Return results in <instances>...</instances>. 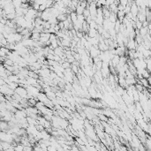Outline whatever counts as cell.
<instances>
[{
	"label": "cell",
	"instance_id": "cell-1",
	"mask_svg": "<svg viewBox=\"0 0 151 151\" xmlns=\"http://www.w3.org/2000/svg\"><path fill=\"white\" fill-rule=\"evenodd\" d=\"M15 93L17 94V95H19L21 98H27L28 99V90H27V88H23V87H18V88H17L16 90H15Z\"/></svg>",
	"mask_w": 151,
	"mask_h": 151
},
{
	"label": "cell",
	"instance_id": "cell-2",
	"mask_svg": "<svg viewBox=\"0 0 151 151\" xmlns=\"http://www.w3.org/2000/svg\"><path fill=\"white\" fill-rule=\"evenodd\" d=\"M100 54H101V51H100V49H99L98 48H96V47L92 46L91 49H89V57L92 58L93 59L96 58H98Z\"/></svg>",
	"mask_w": 151,
	"mask_h": 151
},
{
	"label": "cell",
	"instance_id": "cell-3",
	"mask_svg": "<svg viewBox=\"0 0 151 151\" xmlns=\"http://www.w3.org/2000/svg\"><path fill=\"white\" fill-rule=\"evenodd\" d=\"M52 17V14H51V11H50V9H47L46 11H44L42 14V19L43 21H49V19Z\"/></svg>",
	"mask_w": 151,
	"mask_h": 151
},
{
	"label": "cell",
	"instance_id": "cell-4",
	"mask_svg": "<svg viewBox=\"0 0 151 151\" xmlns=\"http://www.w3.org/2000/svg\"><path fill=\"white\" fill-rule=\"evenodd\" d=\"M50 73H51V71H50L49 69H41V70H39V75H40V77L49 78Z\"/></svg>",
	"mask_w": 151,
	"mask_h": 151
},
{
	"label": "cell",
	"instance_id": "cell-5",
	"mask_svg": "<svg viewBox=\"0 0 151 151\" xmlns=\"http://www.w3.org/2000/svg\"><path fill=\"white\" fill-rule=\"evenodd\" d=\"M37 100H38V102L43 103L44 104H45V103H47L49 101V99L47 97L46 94L43 93V92H41V93L39 94V96H37Z\"/></svg>",
	"mask_w": 151,
	"mask_h": 151
},
{
	"label": "cell",
	"instance_id": "cell-6",
	"mask_svg": "<svg viewBox=\"0 0 151 151\" xmlns=\"http://www.w3.org/2000/svg\"><path fill=\"white\" fill-rule=\"evenodd\" d=\"M137 47H138V44L136 43L135 40H129V42L127 44V49H128V50H136Z\"/></svg>",
	"mask_w": 151,
	"mask_h": 151
},
{
	"label": "cell",
	"instance_id": "cell-7",
	"mask_svg": "<svg viewBox=\"0 0 151 151\" xmlns=\"http://www.w3.org/2000/svg\"><path fill=\"white\" fill-rule=\"evenodd\" d=\"M139 11H140V8L136 6L135 1H133V3L131 6V13L133 15V17H137V15L139 14Z\"/></svg>",
	"mask_w": 151,
	"mask_h": 151
},
{
	"label": "cell",
	"instance_id": "cell-8",
	"mask_svg": "<svg viewBox=\"0 0 151 151\" xmlns=\"http://www.w3.org/2000/svg\"><path fill=\"white\" fill-rule=\"evenodd\" d=\"M88 36H89L90 38H95V37H96V36H97V35H98V32H97V30H96V29L90 28V29H89V31H88Z\"/></svg>",
	"mask_w": 151,
	"mask_h": 151
},
{
	"label": "cell",
	"instance_id": "cell-9",
	"mask_svg": "<svg viewBox=\"0 0 151 151\" xmlns=\"http://www.w3.org/2000/svg\"><path fill=\"white\" fill-rule=\"evenodd\" d=\"M148 33H149V30H148V28H142L140 30V35L142 38H145L146 36L148 35Z\"/></svg>",
	"mask_w": 151,
	"mask_h": 151
},
{
	"label": "cell",
	"instance_id": "cell-10",
	"mask_svg": "<svg viewBox=\"0 0 151 151\" xmlns=\"http://www.w3.org/2000/svg\"><path fill=\"white\" fill-rule=\"evenodd\" d=\"M8 79L11 82H15V83H18V84H19V78L18 77V75H15V74H12L11 76L8 77Z\"/></svg>",
	"mask_w": 151,
	"mask_h": 151
},
{
	"label": "cell",
	"instance_id": "cell-11",
	"mask_svg": "<svg viewBox=\"0 0 151 151\" xmlns=\"http://www.w3.org/2000/svg\"><path fill=\"white\" fill-rule=\"evenodd\" d=\"M27 120H28V123L29 126H34V127H36L38 125V122L36 119H34V118H30V117H28L27 118Z\"/></svg>",
	"mask_w": 151,
	"mask_h": 151
},
{
	"label": "cell",
	"instance_id": "cell-12",
	"mask_svg": "<svg viewBox=\"0 0 151 151\" xmlns=\"http://www.w3.org/2000/svg\"><path fill=\"white\" fill-rule=\"evenodd\" d=\"M137 19L139 21L142 22V23L144 21H147V16H146V14L141 13V12H139V14L137 15Z\"/></svg>",
	"mask_w": 151,
	"mask_h": 151
},
{
	"label": "cell",
	"instance_id": "cell-13",
	"mask_svg": "<svg viewBox=\"0 0 151 151\" xmlns=\"http://www.w3.org/2000/svg\"><path fill=\"white\" fill-rule=\"evenodd\" d=\"M141 75H142V78H144V79H148L151 76V73L147 69H143V70H141Z\"/></svg>",
	"mask_w": 151,
	"mask_h": 151
},
{
	"label": "cell",
	"instance_id": "cell-14",
	"mask_svg": "<svg viewBox=\"0 0 151 151\" xmlns=\"http://www.w3.org/2000/svg\"><path fill=\"white\" fill-rule=\"evenodd\" d=\"M109 20H110L111 23H114V24H115L116 22H117V20H118V16H117V14L111 12L110 18H109Z\"/></svg>",
	"mask_w": 151,
	"mask_h": 151
},
{
	"label": "cell",
	"instance_id": "cell-15",
	"mask_svg": "<svg viewBox=\"0 0 151 151\" xmlns=\"http://www.w3.org/2000/svg\"><path fill=\"white\" fill-rule=\"evenodd\" d=\"M133 66H134V67L137 70H139V69H141V66H140V59H134V60H133ZM143 70V69H142Z\"/></svg>",
	"mask_w": 151,
	"mask_h": 151
},
{
	"label": "cell",
	"instance_id": "cell-16",
	"mask_svg": "<svg viewBox=\"0 0 151 151\" xmlns=\"http://www.w3.org/2000/svg\"><path fill=\"white\" fill-rule=\"evenodd\" d=\"M70 18H71V20L72 23H75V22H77L78 20V15L76 12H72L71 14H70Z\"/></svg>",
	"mask_w": 151,
	"mask_h": 151
},
{
	"label": "cell",
	"instance_id": "cell-17",
	"mask_svg": "<svg viewBox=\"0 0 151 151\" xmlns=\"http://www.w3.org/2000/svg\"><path fill=\"white\" fill-rule=\"evenodd\" d=\"M98 118L100 119L101 122H106V123H108V121H109V118H108L107 116H105L104 114H100V115H98Z\"/></svg>",
	"mask_w": 151,
	"mask_h": 151
},
{
	"label": "cell",
	"instance_id": "cell-18",
	"mask_svg": "<svg viewBox=\"0 0 151 151\" xmlns=\"http://www.w3.org/2000/svg\"><path fill=\"white\" fill-rule=\"evenodd\" d=\"M135 88H136V90H137L139 93H143L144 90L146 89L142 85H140V84H137V83L135 84Z\"/></svg>",
	"mask_w": 151,
	"mask_h": 151
},
{
	"label": "cell",
	"instance_id": "cell-19",
	"mask_svg": "<svg viewBox=\"0 0 151 151\" xmlns=\"http://www.w3.org/2000/svg\"><path fill=\"white\" fill-rule=\"evenodd\" d=\"M84 10H85V9L83 8L80 5H79V6H77V8H76V12H75L77 13V15H82L83 12H84Z\"/></svg>",
	"mask_w": 151,
	"mask_h": 151
},
{
	"label": "cell",
	"instance_id": "cell-20",
	"mask_svg": "<svg viewBox=\"0 0 151 151\" xmlns=\"http://www.w3.org/2000/svg\"><path fill=\"white\" fill-rule=\"evenodd\" d=\"M72 72H73L75 75H77V74H79V71H80V67L78 66H75V65H72Z\"/></svg>",
	"mask_w": 151,
	"mask_h": 151
},
{
	"label": "cell",
	"instance_id": "cell-21",
	"mask_svg": "<svg viewBox=\"0 0 151 151\" xmlns=\"http://www.w3.org/2000/svg\"><path fill=\"white\" fill-rule=\"evenodd\" d=\"M12 5L14 6L15 9H18V8H19V7H21L22 1H19V0H13V1H12Z\"/></svg>",
	"mask_w": 151,
	"mask_h": 151
},
{
	"label": "cell",
	"instance_id": "cell-22",
	"mask_svg": "<svg viewBox=\"0 0 151 151\" xmlns=\"http://www.w3.org/2000/svg\"><path fill=\"white\" fill-rule=\"evenodd\" d=\"M36 107L37 108V110L41 111V110H43V109H44L45 107H46V106H45V104H44L43 103H42V102H37V103H36Z\"/></svg>",
	"mask_w": 151,
	"mask_h": 151
},
{
	"label": "cell",
	"instance_id": "cell-23",
	"mask_svg": "<svg viewBox=\"0 0 151 151\" xmlns=\"http://www.w3.org/2000/svg\"><path fill=\"white\" fill-rule=\"evenodd\" d=\"M143 54V57H144V58H150L151 57V51L150 49H145L144 51L142 52Z\"/></svg>",
	"mask_w": 151,
	"mask_h": 151
},
{
	"label": "cell",
	"instance_id": "cell-24",
	"mask_svg": "<svg viewBox=\"0 0 151 151\" xmlns=\"http://www.w3.org/2000/svg\"><path fill=\"white\" fill-rule=\"evenodd\" d=\"M121 24H122V23H121V22L119 21L118 19L117 20V22L115 23V28H114V29L116 30V32H117V33H119V31H120V26H121Z\"/></svg>",
	"mask_w": 151,
	"mask_h": 151
},
{
	"label": "cell",
	"instance_id": "cell-25",
	"mask_svg": "<svg viewBox=\"0 0 151 151\" xmlns=\"http://www.w3.org/2000/svg\"><path fill=\"white\" fill-rule=\"evenodd\" d=\"M35 22H36V25H39V26H43L44 22L45 21H43L42 18H36V19H35Z\"/></svg>",
	"mask_w": 151,
	"mask_h": 151
},
{
	"label": "cell",
	"instance_id": "cell-26",
	"mask_svg": "<svg viewBox=\"0 0 151 151\" xmlns=\"http://www.w3.org/2000/svg\"><path fill=\"white\" fill-rule=\"evenodd\" d=\"M142 28V22L139 21V20H137V21L135 22V29H138V30H140Z\"/></svg>",
	"mask_w": 151,
	"mask_h": 151
},
{
	"label": "cell",
	"instance_id": "cell-27",
	"mask_svg": "<svg viewBox=\"0 0 151 151\" xmlns=\"http://www.w3.org/2000/svg\"><path fill=\"white\" fill-rule=\"evenodd\" d=\"M83 15H84V17H85L86 19H87V18H88L89 16H91V15H90V12H89V9H88V8L85 9V10H84V12H83Z\"/></svg>",
	"mask_w": 151,
	"mask_h": 151
},
{
	"label": "cell",
	"instance_id": "cell-28",
	"mask_svg": "<svg viewBox=\"0 0 151 151\" xmlns=\"http://www.w3.org/2000/svg\"><path fill=\"white\" fill-rule=\"evenodd\" d=\"M4 65H6V66H14V62L12 60H11V59H9V58H7L6 60V62L4 63Z\"/></svg>",
	"mask_w": 151,
	"mask_h": 151
},
{
	"label": "cell",
	"instance_id": "cell-29",
	"mask_svg": "<svg viewBox=\"0 0 151 151\" xmlns=\"http://www.w3.org/2000/svg\"><path fill=\"white\" fill-rule=\"evenodd\" d=\"M36 129L38 130V132H43L44 130H45V128H44V127L43 126H42V125H37V126H36Z\"/></svg>",
	"mask_w": 151,
	"mask_h": 151
},
{
	"label": "cell",
	"instance_id": "cell-30",
	"mask_svg": "<svg viewBox=\"0 0 151 151\" xmlns=\"http://www.w3.org/2000/svg\"><path fill=\"white\" fill-rule=\"evenodd\" d=\"M24 151H34V147H30V146H24Z\"/></svg>",
	"mask_w": 151,
	"mask_h": 151
},
{
	"label": "cell",
	"instance_id": "cell-31",
	"mask_svg": "<svg viewBox=\"0 0 151 151\" xmlns=\"http://www.w3.org/2000/svg\"><path fill=\"white\" fill-rule=\"evenodd\" d=\"M120 5L126 7L128 5V0H120Z\"/></svg>",
	"mask_w": 151,
	"mask_h": 151
},
{
	"label": "cell",
	"instance_id": "cell-32",
	"mask_svg": "<svg viewBox=\"0 0 151 151\" xmlns=\"http://www.w3.org/2000/svg\"><path fill=\"white\" fill-rule=\"evenodd\" d=\"M71 151H81V150L80 149V148H79V147H77V146L73 145L72 147Z\"/></svg>",
	"mask_w": 151,
	"mask_h": 151
},
{
	"label": "cell",
	"instance_id": "cell-33",
	"mask_svg": "<svg viewBox=\"0 0 151 151\" xmlns=\"http://www.w3.org/2000/svg\"><path fill=\"white\" fill-rule=\"evenodd\" d=\"M148 24H149V22L144 21L142 23V28H148Z\"/></svg>",
	"mask_w": 151,
	"mask_h": 151
},
{
	"label": "cell",
	"instance_id": "cell-34",
	"mask_svg": "<svg viewBox=\"0 0 151 151\" xmlns=\"http://www.w3.org/2000/svg\"><path fill=\"white\" fill-rule=\"evenodd\" d=\"M148 30H149V31H151V22H149V24H148Z\"/></svg>",
	"mask_w": 151,
	"mask_h": 151
},
{
	"label": "cell",
	"instance_id": "cell-35",
	"mask_svg": "<svg viewBox=\"0 0 151 151\" xmlns=\"http://www.w3.org/2000/svg\"><path fill=\"white\" fill-rule=\"evenodd\" d=\"M148 34H149V36H150V37H151V31H149V33Z\"/></svg>",
	"mask_w": 151,
	"mask_h": 151
},
{
	"label": "cell",
	"instance_id": "cell-36",
	"mask_svg": "<svg viewBox=\"0 0 151 151\" xmlns=\"http://www.w3.org/2000/svg\"><path fill=\"white\" fill-rule=\"evenodd\" d=\"M149 59H150V61H151V57H150V58H149Z\"/></svg>",
	"mask_w": 151,
	"mask_h": 151
},
{
	"label": "cell",
	"instance_id": "cell-37",
	"mask_svg": "<svg viewBox=\"0 0 151 151\" xmlns=\"http://www.w3.org/2000/svg\"><path fill=\"white\" fill-rule=\"evenodd\" d=\"M150 49V51H151V47H150V49Z\"/></svg>",
	"mask_w": 151,
	"mask_h": 151
}]
</instances>
